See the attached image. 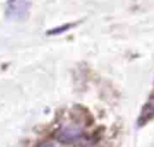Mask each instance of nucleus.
I'll use <instances>...</instances> for the list:
<instances>
[{
	"mask_svg": "<svg viewBox=\"0 0 154 147\" xmlns=\"http://www.w3.org/2000/svg\"><path fill=\"white\" fill-rule=\"evenodd\" d=\"M83 135L82 128L77 124H64L61 125L57 133H55V137L58 141L63 142V143H72L75 141H78Z\"/></svg>",
	"mask_w": 154,
	"mask_h": 147,
	"instance_id": "f257e3e1",
	"label": "nucleus"
},
{
	"mask_svg": "<svg viewBox=\"0 0 154 147\" xmlns=\"http://www.w3.org/2000/svg\"><path fill=\"white\" fill-rule=\"evenodd\" d=\"M38 147H58L55 143H53V142H42Z\"/></svg>",
	"mask_w": 154,
	"mask_h": 147,
	"instance_id": "f03ea898",
	"label": "nucleus"
}]
</instances>
